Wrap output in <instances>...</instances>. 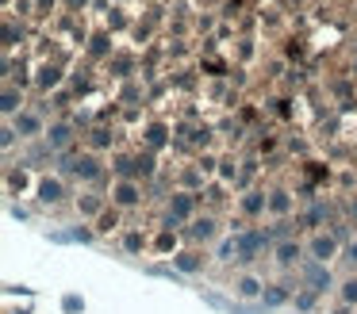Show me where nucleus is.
Wrapping results in <instances>:
<instances>
[{
    "mask_svg": "<svg viewBox=\"0 0 357 314\" xmlns=\"http://www.w3.org/2000/svg\"><path fill=\"white\" fill-rule=\"evenodd\" d=\"M342 260H346L349 268H357V242H349L346 249H342Z\"/></svg>",
    "mask_w": 357,
    "mask_h": 314,
    "instance_id": "dca6fc26",
    "label": "nucleus"
},
{
    "mask_svg": "<svg viewBox=\"0 0 357 314\" xmlns=\"http://www.w3.org/2000/svg\"><path fill=\"white\" fill-rule=\"evenodd\" d=\"M354 219H357V203H354Z\"/></svg>",
    "mask_w": 357,
    "mask_h": 314,
    "instance_id": "aec40b11",
    "label": "nucleus"
},
{
    "mask_svg": "<svg viewBox=\"0 0 357 314\" xmlns=\"http://www.w3.org/2000/svg\"><path fill=\"white\" fill-rule=\"evenodd\" d=\"M123 249H127V253H142V249H146V237H142V230H127V234H123Z\"/></svg>",
    "mask_w": 357,
    "mask_h": 314,
    "instance_id": "f8f14e48",
    "label": "nucleus"
},
{
    "mask_svg": "<svg viewBox=\"0 0 357 314\" xmlns=\"http://www.w3.org/2000/svg\"><path fill=\"white\" fill-rule=\"evenodd\" d=\"M16 92H4V111H16Z\"/></svg>",
    "mask_w": 357,
    "mask_h": 314,
    "instance_id": "6ab92c4d",
    "label": "nucleus"
},
{
    "mask_svg": "<svg viewBox=\"0 0 357 314\" xmlns=\"http://www.w3.org/2000/svg\"><path fill=\"white\" fill-rule=\"evenodd\" d=\"M231 288H234V295H238V299H261V295H265L261 276H254V272H242L238 280L231 283Z\"/></svg>",
    "mask_w": 357,
    "mask_h": 314,
    "instance_id": "20e7f679",
    "label": "nucleus"
},
{
    "mask_svg": "<svg viewBox=\"0 0 357 314\" xmlns=\"http://www.w3.org/2000/svg\"><path fill=\"white\" fill-rule=\"evenodd\" d=\"M204 265H208V257H204L200 249H181L177 257H173V268H177V272H200Z\"/></svg>",
    "mask_w": 357,
    "mask_h": 314,
    "instance_id": "423d86ee",
    "label": "nucleus"
},
{
    "mask_svg": "<svg viewBox=\"0 0 357 314\" xmlns=\"http://www.w3.org/2000/svg\"><path fill=\"white\" fill-rule=\"evenodd\" d=\"M288 207H292L288 191H273V196H269V211H273V214H288Z\"/></svg>",
    "mask_w": 357,
    "mask_h": 314,
    "instance_id": "ddd939ff",
    "label": "nucleus"
},
{
    "mask_svg": "<svg viewBox=\"0 0 357 314\" xmlns=\"http://www.w3.org/2000/svg\"><path fill=\"white\" fill-rule=\"evenodd\" d=\"M296 276H300V283L307 291H315V295H326V291H334V272L326 265H319V260H303L300 268H296Z\"/></svg>",
    "mask_w": 357,
    "mask_h": 314,
    "instance_id": "f257e3e1",
    "label": "nucleus"
},
{
    "mask_svg": "<svg viewBox=\"0 0 357 314\" xmlns=\"http://www.w3.org/2000/svg\"><path fill=\"white\" fill-rule=\"evenodd\" d=\"M311 303H315V291H307V288H303L300 295H296V306H300V311H307Z\"/></svg>",
    "mask_w": 357,
    "mask_h": 314,
    "instance_id": "f3484780",
    "label": "nucleus"
},
{
    "mask_svg": "<svg viewBox=\"0 0 357 314\" xmlns=\"http://www.w3.org/2000/svg\"><path fill=\"white\" fill-rule=\"evenodd\" d=\"M307 257L319 260V265H331L334 257H342V242L331 234V230H315L307 242Z\"/></svg>",
    "mask_w": 357,
    "mask_h": 314,
    "instance_id": "f03ea898",
    "label": "nucleus"
},
{
    "mask_svg": "<svg viewBox=\"0 0 357 314\" xmlns=\"http://www.w3.org/2000/svg\"><path fill=\"white\" fill-rule=\"evenodd\" d=\"M303 253H307V249H303L296 237H284V242H277V249H273V265L284 268V272H292V268H300L303 260H307Z\"/></svg>",
    "mask_w": 357,
    "mask_h": 314,
    "instance_id": "7ed1b4c3",
    "label": "nucleus"
},
{
    "mask_svg": "<svg viewBox=\"0 0 357 314\" xmlns=\"http://www.w3.org/2000/svg\"><path fill=\"white\" fill-rule=\"evenodd\" d=\"M173 242H177V237H173V230H165V234H158V242H154V249H173Z\"/></svg>",
    "mask_w": 357,
    "mask_h": 314,
    "instance_id": "2eb2a0df",
    "label": "nucleus"
},
{
    "mask_svg": "<svg viewBox=\"0 0 357 314\" xmlns=\"http://www.w3.org/2000/svg\"><path fill=\"white\" fill-rule=\"evenodd\" d=\"M116 226H119V211H104L100 219H96V230H100V234H112Z\"/></svg>",
    "mask_w": 357,
    "mask_h": 314,
    "instance_id": "4468645a",
    "label": "nucleus"
},
{
    "mask_svg": "<svg viewBox=\"0 0 357 314\" xmlns=\"http://www.w3.org/2000/svg\"><path fill=\"white\" fill-rule=\"evenodd\" d=\"M77 211L81 214H96V219H100V214H104V199L100 196H81L77 199Z\"/></svg>",
    "mask_w": 357,
    "mask_h": 314,
    "instance_id": "9d476101",
    "label": "nucleus"
},
{
    "mask_svg": "<svg viewBox=\"0 0 357 314\" xmlns=\"http://www.w3.org/2000/svg\"><path fill=\"white\" fill-rule=\"evenodd\" d=\"M39 203H47V207L62 203V184H58V180H43L39 184Z\"/></svg>",
    "mask_w": 357,
    "mask_h": 314,
    "instance_id": "1a4fd4ad",
    "label": "nucleus"
},
{
    "mask_svg": "<svg viewBox=\"0 0 357 314\" xmlns=\"http://www.w3.org/2000/svg\"><path fill=\"white\" fill-rule=\"evenodd\" d=\"M112 199H116V207H135V203H139V184H135V180H119L116 191H112Z\"/></svg>",
    "mask_w": 357,
    "mask_h": 314,
    "instance_id": "6e6552de",
    "label": "nucleus"
},
{
    "mask_svg": "<svg viewBox=\"0 0 357 314\" xmlns=\"http://www.w3.org/2000/svg\"><path fill=\"white\" fill-rule=\"evenodd\" d=\"M219 222L211 219V214H200V219H192V226H188V237H192V242H211V237L219 234Z\"/></svg>",
    "mask_w": 357,
    "mask_h": 314,
    "instance_id": "0eeeda50",
    "label": "nucleus"
},
{
    "mask_svg": "<svg viewBox=\"0 0 357 314\" xmlns=\"http://www.w3.org/2000/svg\"><path fill=\"white\" fill-rule=\"evenodd\" d=\"M66 138H70V130H66V127H54V130H50V146H62Z\"/></svg>",
    "mask_w": 357,
    "mask_h": 314,
    "instance_id": "a211bd4d",
    "label": "nucleus"
},
{
    "mask_svg": "<svg viewBox=\"0 0 357 314\" xmlns=\"http://www.w3.org/2000/svg\"><path fill=\"white\" fill-rule=\"evenodd\" d=\"M338 295L346 306H357V276H346V280L338 283Z\"/></svg>",
    "mask_w": 357,
    "mask_h": 314,
    "instance_id": "9b49d317",
    "label": "nucleus"
},
{
    "mask_svg": "<svg viewBox=\"0 0 357 314\" xmlns=\"http://www.w3.org/2000/svg\"><path fill=\"white\" fill-rule=\"evenodd\" d=\"M288 299H292V288H288L284 280H277V283H265V295H261V306L265 311H277V306H284Z\"/></svg>",
    "mask_w": 357,
    "mask_h": 314,
    "instance_id": "39448f33",
    "label": "nucleus"
}]
</instances>
